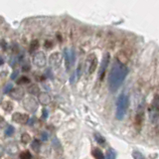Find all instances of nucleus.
Segmentation results:
<instances>
[{
	"label": "nucleus",
	"instance_id": "obj_26",
	"mask_svg": "<svg viewBox=\"0 0 159 159\" xmlns=\"http://www.w3.org/2000/svg\"><path fill=\"white\" fill-rule=\"evenodd\" d=\"M32 148H33L34 150H35L36 152H39V149H40V143L37 141V140H34V142L32 143Z\"/></svg>",
	"mask_w": 159,
	"mask_h": 159
},
{
	"label": "nucleus",
	"instance_id": "obj_1",
	"mask_svg": "<svg viewBox=\"0 0 159 159\" xmlns=\"http://www.w3.org/2000/svg\"><path fill=\"white\" fill-rule=\"evenodd\" d=\"M127 74V67L122 62L118 61V60H114L111 67V71H110V76H108V86H110V92H114L118 90V88L124 82Z\"/></svg>",
	"mask_w": 159,
	"mask_h": 159
},
{
	"label": "nucleus",
	"instance_id": "obj_25",
	"mask_svg": "<svg viewBox=\"0 0 159 159\" xmlns=\"http://www.w3.org/2000/svg\"><path fill=\"white\" fill-rule=\"evenodd\" d=\"M29 82H30V80L28 79L27 77H22L17 80V84H28Z\"/></svg>",
	"mask_w": 159,
	"mask_h": 159
},
{
	"label": "nucleus",
	"instance_id": "obj_14",
	"mask_svg": "<svg viewBox=\"0 0 159 159\" xmlns=\"http://www.w3.org/2000/svg\"><path fill=\"white\" fill-rule=\"evenodd\" d=\"M92 153V156L96 159H106V156L104 155V153H102V151L100 148H94Z\"/></svg>",
	"mask_w": 159,
	"mask_h": 159
},
{
	"label": "nucleus",
	"instance_id": "obj_23",
	"mask_svg": "<svg viewBox=\"0 0 159 159\" xmlns=\"http://www.w3.org/2000/svg\"><path fill=\"white\" fill-rule=\"evenodd\" d=\"M14 133V127L11 125H8L7 128L5 129V135L6 136H11Z\"/></svg>",
	"mask_w": 159,
	"mask_h": 159
},
{
	"label": "nucleus",
	"instance_id": "obj_21",
	"mask_svg": "<svg viewBox=\"0 0 159 159\" xmlns=\"http://www.w3.org/2000/svg\"><path fill=\"white\" fill-rule=\"evenodd\" d=\"M115 158H116V154H115V152H114V150L110 149L106 152V159H115Z\"/></svg>",
	"mask_w": 159,
	"mask_h": 159
},
{
	"label": "nucleus",
	"instance_id": "obj_7",
	"mask_svg": "<svg viewBox=\"0 0 159 159\" xmlns=\"http://www.w3.org/2000/svg\"><path fill=\"white\" fill-rule=\"evenodd\" d=\"M96 67H98V58L94 54H90L86 58V72L92 75L96 71Z\"/></svg>",
	"mask_w": 159,
	"mask_h": 159
},
{
	"label": "nucleus",
	"instance_id": "obj_5",
	"mask_svg": "<svg viewBox=\"0 0 159 159\" xmlns=\"http://www.w3.org/2000/svg\"><path fill=\"white\" fill-rule=\"evenodd\" d=\"M110 53H106L104 55V57H102V64H100V70H98V79H100V80H104V75H106V69H108V64H110Z\"/></svg>",
	"mask_w": 159,
	"mask_h": 159
},
{
	"label": "nucleus",
	"instance_id": "obj_16",
	"mask_svg": "<svg viewBox=\"0 0 159 159\" xmlns=\"http://www.w3.org/2000/svg\"><path fill=\"white\" fill-rule=\"evenodd\" d=\"M80 65L79 66V67L77 68V70H76V72L74 73V75H73V77H71V82H77L78 80L80 79Z\"/></svg>",
	"mask_w": 159,
	"mask_h": 159
},
{
	"label": "nucleus",
	"instance_id": "obj_8",
	"mask_svg": "<svg viewBox=\"0 0 159 159\" xmlns=\"http://www.w3.org/2000/svg\"><path fill=\"white\" fill-rule=\"evenodd\" d=\"M33 63L36 67L38 68H44L47 64V58H46L45 54L43 52L39 51L37 53H35L33 57Z\"/></svg>",
	"mask_w": 159,
	"mask_h": 159
},
{
	"label": "nucleus",
	"instance_id": "obj_18",
	"mask_svg": "<svg viewBox=\"0 0 159 159\" xmlns=\"http://www.w3.org/2000/svg\"><path fill=\"white\" fill-rule=\"evenodd\" d=\"M2 108L6 111H11L13 110V104L11 102H5L4 104H2Z\"/></svg>",
	"mask_w": 159,
	"mask_h": 159
},
{
	"label": "nucleus",
	"instance_id": "obj_11",
	"mask_svg": "<svg viewBox=\"0 0 159 159\" xmlns=\"http://www.w3.org/2000/svg\"><path fill=\"white\" fill-rule=\"evenodd\" d=\"M143 108L144 106H142V104H139V106H138V108H137V112H136V114H135V118H134V119H135V125L138 129L141 127L142 121H143V117H144Z\"/></svg>",
	"mask_w": 159,
	"mask_h": 159
},
{
	"label": "nucleus",
	"instance_id": "obj_10",
	"mask_svg": "<svg viewBox=\"0 0 159 159\" xmlns=\"http://www.w3.org/2000/svg\"><path fill=\"white\" fill-rule=\"evenodd\" d=\"M12 119L15 121L16 123L19 124H26L29 120V116L26 113H21V112H15L12 115Z\"/></svg>",
	"mask_w": 159,
	"mask_h": 159
},
{
	"label": "nucleus",
	"instance_id": "obj_19",
	"mask_svg": "<svg viewBox=\"0 0 159 159\" xmlns=\"http://www.w3.org/2000/svg\"><path fill=\"white\" fill-rule=\"evenodd\" d=\"M31 141V137L28 133H23L21 135V142L23 144H28L29 142Z\"/></svg>",
	"mask_w": 159,
	"mask_h": 159
},
{
	"label": "nucleus",
	"instance_id": "obj_30",
	"mask_svg": "<svg viewBox=\"0 0 159 159\" xmlns=\"http://www.w3.org/2000/svg\"><path fill=\"white\" fill-rule=\"evenodd\" d=\"M17 76H18V71H15V72H14V73H13V75L11 76V79H12V80H14V78L17 77Z\"/></svg>",
	"mask_w": 159,
	"mask_h": 159
},
{
	"label": "nucleus",
	"instance_id": "obj_2",
	"mask_svg": "<svg viewBox=\"0 0 159 159\" xmlns=\"http://www.w3.org/2000/svg\"><path fill=\"white\" fill-rule=\"evenodd\" d=\"M128 108V98L126 94H121L116 100V112L115 117L118 120H122L125 116L126 110Z\"/></svg>",
	"mask_w": 159,
	"mask_h": 159
},
{
	"label": "nucleus",
	"instance_id": "obj_17",
	"mask_svg": "<svg viewBox=\"0 0 159 159\" xmlns=\"http://www.w3.org/2000/svg\"><path fill=\"white\" fill-rule=\"evenodd\" d=\"M94 139L98 142L100 145H104L106 144V139L104 138V136H102L100 133H94Z\"/></svg>",
	"mask_w": 159,
	"mask_h": 159
},
{
	"label": "nucleus",
	"instance_id": "obj_20",
	"mask_svg": "<svg viewBox=\"0 0 159 159\" xmlns=\"http://www.w3.org/2000/svg\"><path fill=\"white\" fill-rule=\"evenodd\" d=\"M20 159H32V154L28 150L22 151L21 154H20Z\"/></svg>",
	"mask_w": 159,
	"mask_h": 159
},
{
	"label": "nucleus",
	"instance_id": "obj_29",
	"mask_svg": "<svg viewBox=\"0 0 159 159\" xmlns=\"http://www.w3.org/2000/svg\"><path fill=\"white\" fill-rule=\"evenodd\" d=\"M48 114H49V113H48L47 110H43V117L46 118V117L48 116Z\"/></svg>",
	"mask_w": 159,
	"mask_h": 159
},
{
	"label": "nucleus",
	"instance_id": "obj_28",
	"mask_svg": "<svg viewBox=\"0 0 159 159\" xmlns=\"http://www.w3.org/2000/svg\"><path fill=\"white\" fill-rule=\"evenodd\" d=\"M12 84H6V86H5V88H4V94H8V92H11L12 90H13V88H12Z\"/></svg>",
	"mask_w": 159,
	"mask_h": 159
},
{
	"label": "nucleus",
	"instance_id": "obj_3",
	"mask_svg": "<svg viewBox=\"0 0 159 159\" xmlns=\"http://www.w3.org/2000/svg\"><path fill=\"white\" fill-rule=\"evenodd\" d=\"M64 59H65L66 70L69 72L76 62L75 50L73 48H67V49H65V51H64Z\"/></svg>",
	"mask_w": 159,
	"mask_h": 159
},
{
	"label": "nucleus",
	"instance_id": "obj_9",
	"mask_svg": "<svg viewBox=\"0 0 159 159\" xmlns=\"http://www.w3.org/2000/svg\"><path fill=\"white\" fill-rule=\"evenodd\" d=\"M62 62H63V56L59 52H55V53L51 54L49 58V63L54 69H58L61 67Z\"/></svg>",
	"mask_w": 159,
	"mask_h": 159
},
{
	"label": "nucleus",
	"instance_id": "obj_12",
	"mask_svg": "<svg viewBox=\"0 0 159 159\" xmlns=\"http://www.w3.org/2000/svg\"><path fill=\"white\" fill-rule=\"evenodd\" d=\"M10 96H11V98H15V100H21L24 96V90L22 88H13V90L10 92Z\"/></svg>",
	"mask_w": 159,
	"mask_h": 159
},
{
	"label": "nucleus",
	"instance_id": "obj_15",
	"mask_svg": "<svg viewBox=\"0 0 159 159\" xmlns=\"http://www.w3.org/2000/svg\"><path fill=\"white\" fill-rule=\"evenodd\" d=\"M28 92H29L32 96H39V94H41V92H40V88H38L36 84H32V86H30L29 88H28Z\"/></svg>",
	"mask_w": 159,
	"mask_h": 159
},
{
	"label": "nucleus",
	"instance_id": "obj_6",
	"mask_svg": "<svg viewBox=\"0 0 159 159\" xmlns=\"http://www.w3.org/2000/svg\"><path fill=\"white\" fill-rule=\"evenodd\" d=\"M23 106L27 111L35 112L38 108L37 100L33 96H26L23 100Z\"/></svg>",
	"mask_w": 159,
	"mask_h": 159
},
{
	"label": "nucleus",
	"instance_id": "obj_4",
	"mask_svg": "<svg viewBox=\"0 0 159 159\" xmlns=\"http://www.w3.org/2000/svg\"><path fill=\"white\" fill-rule=\"evenodd\" d=\"M149 117L150 122L153 124L156 133L159 134V108L151 106L149 108Z\"/></svg>",
	"mask_w": 159,
	"mask_h": 159
},
{
	"label": "nucleus",
	"instance_id": "obj_24",
	"mask_svg": "<svg viewBox=\"0 0 159 159\" xmlns=\"http://www.w3.org/2000/svg\"><path fill=\"white\" fill-rule=\"evenodd\" d=\"M151 106H155V108H159V94H155V96H154Z\"/></svg>",
	"mask_w": 159,
	"mask_h": 159
},
{
	"label": "nucleus",
	"instance_id": "obj_22",
	"mask_svg": "<svg viewBox=\"0 0 159 159\" xmlns=\"http://www.w3.org/2000/svg\"><path fill=\"white\" fill-rule=\"evenodd\" d=\"M132 157H133V159H145L144 155L141 153V152L136 151V150L132 152Z\"/></svg>",
	"mask_w": 159,
	"mask_h": 159
},
{
	"label": "nucleus",
	"instance_id": "obj_13",
	"mask_svg": "<svg viewBox=\"0 0 159 159\" xmlns=\"http://www.w3.org/2000/svg\"><path fill=\"white\" fill-rule=\"evenodd\" d=\"M38 98H39V102L41 104H43V106H47V104H49L50 102H51V98H50L49 94H46V92L40 94Z\"/></svg>",
	"mask_w": 159,
	"mask_h": 159
},
{
	"label": "nucleus",
	"instance_id": "obj_27",
	"mask_svg": "<svg viewBox=\"0 0 159 159\" xmlns=\"http://www.w3.org/2000/svg\"><path fill=\"white\" fill-rule=\"evenodd\" d=\"M38 47H39V42H38V40H33L31 43V51L36 50Z\"/></svg>",
	"mask_w": 159,
	"mask_h": 159
}]
</instances>
